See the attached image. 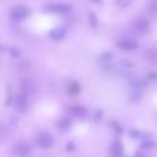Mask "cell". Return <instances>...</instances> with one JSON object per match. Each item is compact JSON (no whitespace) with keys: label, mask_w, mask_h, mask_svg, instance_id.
<instances>
[{"label":"cell","mask_w":157,"mask_h":157,"mask_svg":"<svg viewBox=\"0 0 157 157\" xmlns=\"http://www.w3.org/2000/svg\"><path fill=\"white\" fill-rule=\"evenodd\" d=\"M55 141L48 132H40L36 138V145H37L40 149H51L54 146Z\"/></svg>","instance_id":"1"},{"label":"cell","mask_w":157,"mask_h":157,"mask_svg":"<svg viewBox=\"0 0 157 157\" xmlns=\"http://www.w3.org/2000/svg\"><path fill=\"white\" fill-rule=\"evenodd\" d=\"M10 15L14 21H22V19H25L29 15V8L25 7V6H17V7H14L11 10Z\"/></svg>","instance_id":"2"},{"label":"cell","mask_w":157,"mask_h":157,"mask_svg":"<svg viewBox=\"0 0 157 157\" xmlns=\"http://www.w3.org/2000/svg\"><path fill=\"white\" fill-rule=\"evenodd\" d=\"M117 47L124 50V51H135V50H138L139 44L134 39H123V40H120L117 43Z\"/></svg>","instance_id":"3"},{"label":"cell","mask_w":157,"mask_h":157,"mask_svg":"<svg viewBox=\"0 0 157 157\" xmlns=\"http://www.w3.org/2000/svg\"><path fill=\"white\" fill-rule=\"evenodd\" d=\"M13 153L17 157H28L30 153V147L25 144H18L13 147Z\"/></svg>","instance_id":"4"},{"label":"cell","mask_w":157,"mask_h":157,"mask_svg":"<svg viewBox=\"0 0 157 157\" xmlns=\"http://www.w3.org/2000/svg\"><path fill=\"white\" fill-rule=\"evenodd\" d=\"M47 10L51 11V13H68L71 10V6L69 4H63V3H54V4L47 6Z\"/></svg>","instance_id":"5"},{"label":"cell","mask_w":157,"mask_h":157,"mask_svg":"<svg viewBox=\"0 0 157 157\" xmlns=\"http://www.w3.org/2000/svg\"><path fill=\"white\" fill-rule=\"evenodd\" d=\"M134 26H135V29L138 30V32L145 33L149 30L150 24L146 18H138V19H135V22H134Z\"/></svg>","instance_id":"6"},{"label":"cell","mask_w":157,"mask_h":157,"mask_svg":"<svg viewBox=\"0 0 157 157\" xmlns=\"http://www.w3.org/2000/svg\"><path fill=\"white\" fill-rule=\"evenodd\" d=\"M110 153H112V157H123V153H124V149H123V144L121 141H114L113 145L110 147Z\"/></svg>","instance_id":"7"},{"label":"cell","mask_w":157,"mask_h":157,"mask_svg":"<svg viewBox=\"0 0 157 157\" xmlns=\"http://www.w3.org/2000/svg\"><path fill=\"white\" fill-rule=\"evenodd\" d=\"M66 35L65 28H57V29H52L50 33V37L54 39V40H62Z\"/></svg>","instance_id":"8"},{"label":"cell","mask_w":157,"mask_h":157,"mask_svg":"<svg viewBox=\"0 0 157 157\" xmlns=\"http://www.w3.org/2000/svg\"><path fill=\"white\" fill-rule=\"evenodd\" d=\"M145 57L150 63L157 66V48H149L146 51V54H145Z\"/></svg>","instance_id":"9"},{"label":"cell","mask_w":157,"mask_h":157,"mask_svg":"<svg viewBox=\"0 0 157 157\" xmlns=\"http://www.w3.org/2000/svg\"><path fill=\"white\" fill-rule=\"evenodd\" d=\"M156 146H157V142L153 141L152 138L144 139V142H142V149H155Z\"/></svg>","instance_id":"10"},{"label":"cell","mask_w":157,"mask_h":157,"mask_svg":"<svg viewBox=\"0 0 157 157\" xmlns=\"http://www.w3.org/2000/svg\"><path fill=\"white\" fill-rule=\"evenodd\" d=\"M72 112H73L76 116H80V117H83L87 114V110L83 108V106H73V108H72Z\"/></svg>","instance_id":"11"},{"label":"cell","mask_w":157,"mask_h":157,"mask_svg":"<svg viewBox=\"0 0 157 157\" xmlns=\"http://www.w3.org/2000/svg\"><path fill=\"white\" fill-rule=\"evenodd\" d=\"M149 13L153 15H157V0H150L149 2Z\"/></svg>","instance_id":"12"},{"label":"cell","mask_w":157,"mask_h":157,"mask_svg":"<svg viewBox=\"0 0 157 157\" xmlns=\"http://www.w3.org/2000/svg\"><path fill=\"white\" fill-rule=\"evenodd\" d=\"M131 99L134 101V102H139V101L142 99V92H141V90H135V91L132 92V98Z\"/></svg>","instance_id":"13"},{"label":"cell","mask_w":157,"mask_h":157,"mask_svg":"<svg viewBox=\"0 0 157 157\" xmlns=\"http://www.w3.org/2000/svg\"><path fill=\"white\" fill-rule=\"evenodd\" d=\"M59 127L61 128H69V127H71V120H69V119H63L62 121L59 123Z\"/></svg>","instance_id":"14"},{"label":"cell","mask_w":157,"mask_h":157,"mask_svg":"<svg viewBox=\"0 0 157 157\" xmlns=\"http://www.w3.org/2000/svg\"><path fill=\"white\" fill-rule=\"evenodd\" d=\"M146 80L147 81H155V80H157V75L156 73H149V76H146Z\"/></svg>","instance_id":"15"},{"label":"cell","mask_w":157,"mask_h":157,"mask_svg":"<svg viewBox=\"0 0 157 157\" xmlns=\"http://www.w3.org/2000/svg\"><path fill=\"white\" fill-rule=\"evenodd\" d=\"M102 110H97V113H95V120H101L102 119Z\"/></svg>","instance_id":"16"},{"label":"cell","mask_w":157,"mask_h":157,"mask_svg":"<svg viewBox=\"0 0 157 157\" xmlns=\"http://www.w3.org/2000/svg\"><path fill=\"white\" fill-rule=\"evenodd\" d=\"M134 157H145V155H144V152H142V150H138V152H135Z\"/></svg>","instance_id":"17"},{"label":"cell","mask_w":157,"mask_h":157,"mask_svg":"<svg viewBox=\"0 0 157 157\" xmlns=\"http://www.w3.org/2000/svg\"><path fill=\"white\" fill-rule=\"evenodd\" d=\"M75 149V145L73 144H68V150H73Z\"/></svg>","instance_id":"18"},{"label":"cell","mask_w":157,"mask_h":157,"mask_svg":"<svg viewBox=\"0 0 157 157\" xmlns=\"http://www.w3.org/2000/svg\"><path fill=\"white\" fill-rule=\"evenodd\" d=\"M94 2H98V3H101V2H102V0H94Z\"/></svg>","instance_id":"19"}]
</instances>
